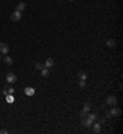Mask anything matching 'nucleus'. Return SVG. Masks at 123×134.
Returning a JSON list of instances; mask_svg holds the SVG:
<instances>
[{
	"label": "nucleus",
	"instance_id": "obj_1",
	"mask_svg": "<svg viewBox=\"0 0 123 134\" xmlns=\"http://www.w3.org/2000/svg\"><path fill=\"white\" fill-rule=\"evenodd\" d=\"M6 81L9 82V84H15V82L17 81V78L14 73H7L6 74Z\"/></svg>",
	"mask_w": 123,
	"mask_h": 134
},
{
	"label": "nucleus",
	"instance_id": "obj_2",
	"mask_svg": "<svg viewBox=\"0 0 123 134\" xmlns=\"http://www.w3.org/2000/svg\"><path fill=\"white\" fill-rule=\"evenodd\" d=\"M21 17H22L21 12L17 11V10H15V11L11 14V16H10V18H11L12 21H20V20H21Z\"/></svg>",
	"mask_w": 123,
	"mask_h": 134
},
{
	"label": "nucleus",
	"instance_id": "obj_3",
	"mask_svg": "<svg viewBox=\"0 0 123 134\" xmlns=\"http://www.w3.org/2000/svg\"><path fill=\"white\" fill-rule=\"evenodd\" d=\"M106 101H107V105L108 106H116L117 105V98H116V96H108L107 98H106Z\"/></svg>",
	"mask_w": 123,
	"mask_h": 134
},
{
	"label": "nucleus",
	"instance_id": "obj_4",
	"mask_svg": "<svg viewBox=\"0 0 123 134\" xmlns=\"http://www.w3.org/2000/svg\"><path fill=\"white\" fill-rule=\"evenodd\" d=\"M9 50H10V48H9V46H7L6 43L0 42V53H3V54H7V53H9Z\"/></svg>",
	"mask_w": 123,
	"mask_h": 134
},
{
	"label": "nucleus",
	"instance_id": "obj_5",
	"mask_svg": "<svg viewBox=\"0 0 123 134\" xmlns=\"http://www.w3.org/2000/svg\"><path fill=\"white\" fill-rule=\"evenodd\" d=\"M81 123H83V126H84V127H91V126H92V121L89 119L87 117H86V118L83 117V119H81Z\"/></svg>",
	"mask_w": 123,
	"mask_h": 134
},
{
	"label": "nucleus",
	"instance_id": "obj_6",
	"mask_svg": "<svg viewBox=\"0 0 123 134\" xmlns=\"http://www.w3.org/2000/svg\"><path fill=\"white\" fill-rule=\"evenodd\" d=\"M53 65H54V60H53V58H47L46 61H44V67H46V68H52Z\"/></svg>",
	"mask_w": 123,
	"mask_h": 134
},
{
	"label": "nucleus",
	"instance_id": "obj_7",
	"mask_svg": "<svg viewBox=\"0 0 123 134\" xmlns=\"http://www.w3.org/2000/svg\"><path fill=\"white\" fill-rule=\"evenodd\" d=\"M25 94H26L27 96H33V95H35V89L31 87V86H27V87L25 89Z\"/></svg>",
	"mask_w": 123,
	"mask_h": 134
},
{
	"label": "nucleus",
	"instance_id": "obj_8",
	"mask_svg": "<svg viewBox=\"0 0 123 134\" xmlns=\"http://www.w3.org/2000/svg\"><path fill=\"white\" fill-rule=\"evenodd\" d=\"M106 46H107L108 48H113V47H116V42H115V39H112V38L106 39Z\"/></svg>",
	"mask_w": 123,
	"mask_h": 134
},
{
	"label": "nucleus",
	"instance_id": "obj_9",
	"mask_svg": "<svg viewBox=\"0 0 123 134\" xmlns=\"http://www.w3.org/2000/svg\"><path fill=\"white\" fill-rule=\"evenodd\" d=\"M25 9H26V3H24V1H20L16 5V10H17V11H20V12H21L22 10H25Z\"/></svg>",
	"mask_w": 123,
	"mask_h": 134
},
{
	"label": "nucleus",
	"instance_id": "obj_10",
	"mask_svg": "<svg viewBox=\"0 0 123 134\" xmlns=\"http://www.w3.org/2000/svg\"><path fill=\"white\" fill-rule=\"evenodd\" d=\"M3 60L5 61V64H6V65H11V64H12V58H11V57H9V55L3 57Z\"/></svg>",
	"mask_w": 123,
	"mask_h": 134
},
{
	"label": "nucleus",
	"instance_id": "obj_11",
	"mask_svg": "<svg viewBox=\"0 0 123 134\" xmlns=\"http://www.w3.org/2000/svg\"><path fill=\"white\" fill-rule=\"evenodd\" d=\"M78 79L79 80H86L87 79L86 73H84V71H79V73H78Z\"/></svg>",
	"mask_w": 123,
	"mask_h": 134
},
{
	"label": "nucleus",
	"instance_id": "obj_12",
	"mask_svg": "<svg viewBox=\"0 0 123 134\" xmlns=\"http://www.w3.org/2000/svg\"><path fill=\"white\" fill-rule=\"evenodd\" d=\"M110 113H111V116H113V117H117V116H119V115H121V111H119L118 108H112Z\"/></svg>",
	"mask_w": 123,
	"mask_h": 134
},
{
	"label": "nucleus",
	"instance_id": "obj_13",
	"mask_svg": "<svg viewBox=\"0 0 123 134\" xmlns=\"http://www.w3.org/2000/svg\"><path fill=\"white\" fill-rule=\"evenodd\" d=\"M41 75H42V78H47L49 75V71H48V68H43L42 70H41Z\"/></svg>",
	"mask_w": 123,
	"mask_h": 134
},
{
	"label": "nucleus",
	"instance_id": "obj_14",
	"mask_svg": "<svg viewBox=\"0 0 123 134\" xmlns=\"http://www.w3.org/2000/svg\"><path fill=\"white\" fill-rule=\"evenodd\" d=\"M92 130H94L95 133H98L101 130V126H100V123H95L94 126H92Z\"/></svg>",
	"mask_w": 123,
	"mask_h": 134
},
{
	"label": "nucleus",
	"instance_id": "obj_15",
	"mask_svg": "<svg viewBox=\"0 0 123 134\" xmlns=\"http://www.w3.org/2000/svg\"><path fill=\"white\" fill-rule=\"evenodd\" d=\"M6 101L9 102V104H12V102H14V96L11 94H7L6 95Z\"/></svg>",
	"mask_w": 123,
	"mask_h": 134
},
{
	"label": "nucleus",
	"instance_id": "obj_16",
	"mask_svg": "<svg viewBox=\"0 0 123 134\" xmlns=\"http://www.w3.org/2000/svg\"><path fill=\"white\" fill-rule=\"evenodd\" d=\"M35 67H36V69H38V70H42L43 68H46V67H44V64H42V63H36V65H35Z\"/></svg>",
	"mask_w": 123,
	"mask_h": 134
},
{
	"label": "nucleus",
	"instance_id": "obj_17",
	"mask_svg": "<svg viewBox=\"0 0 123 134\" xmlns=\"http://www.w3.org/2000/svg\"><path fill=\"white\" fill-rule=\"evenodd\" d=\"M83 111L87 113V112L90 111V104H86V102H85V104H84V108H83Z\"/></svg>",
	"mask_w": 123,
	"mask_h": 134
},
{
	"label": "nucleus",
	"instance_id": "obj_18",
	"mask_svg": "<svg viewBox=\"0 0 123 134\" xmlns=\"http://www.w3.org/2000/svg\"><path fill=\"white\" fill-rule=\"evenodd\" d=\"M79 86H80L81 89H85V87H86V81H85V80H80Z\"/></svg>",
	"mask_w": 123,
	"mask_h": 134
},
{
	"label": "nucleus",
	"instance_id": "obj_19",
	"mask_svg": "<svg viewBox=\"0 0 123 134\" xmlns=\"http://www.w3.org/2000/svg\"><path fill=\"white\" fill-rule=\"evenodd\" d=\"M87 118H89V119H91L92 122H94L97 117H96V115H92V113H90V115H87Z\"/></svg>",
	"mask_w": 123,
	"mask_h": 134
},
{
	"label": "nucleus",
	"instance_id": "obj_20",
	"mask_svg": "<svg viewBox=\"0 0 123 134\" xmlns=\"http://www.w3.org/2000/svg\"><path fill=\"white\" fill-rule=\"evenodd\" d=\"M14 91H15V90H14V87H9L7 94H11V95H12V94H14Z\"/></svg>",
	"mask_w": 123,
	"mask_h": 134
},
{
	"label": "nucleus",
	"instance_id": "obj_21",
	"mask_svg": "<svg viewBox=\"0 0 123 134\" xmlns=\"http://www.w3.org/2000/svg\"><path fill=\"white\" fill-rule=\"evenodd\" d=\"M6 133H9L7 130H5V129H3V130H0V134H6Z\"/></svg>",
	"mask_w": 123,
	"mask_h": 134
},
{
	"label": "nucleus",
	"instance_id": "obj_22",
	"mask_svg": "<svg viewBox=\"0 0 123 134\" xmlns=\"http://www.w3.org/2000/svg\"><path fill=\"white\" fill-rule=\"evenodd\" d=\"M106 117H107V118H111V117H112L111 113H106Z\"/></svg>",
	"mask_w": 123,
	"mask_h": 134
},
{
	"label": "nucleus",
	"instance_id": "obj_23",
	"mask_svg": "<svg viewBox=\"0 0 123 134\" xmlns=\"http://www.w3.org/2000/svg\"><path fill=\"white\" fill-rule=\"evenodd\" d=\"M0 60H3V53H0Z\"/></svg>",
	"mask_w": 123,
	"mask_h": 134
},
{
	"label": "nucleus",
	"instance_id": "obj_24",
	"mask_svg": "<svg viewBox=\"0 0 123 134\" xmlns=\"http://www.w3.org/2000/svg\"><path fill=\"white\" fill-rule=\"evenodd\" d=\"M69 1H74V0H69Z\"/></svg>",
	"mask_w": 123,
	"mask_h": 134
}]
</instances>
